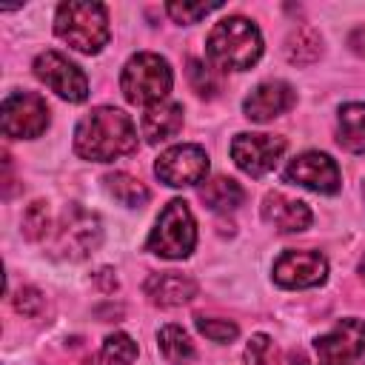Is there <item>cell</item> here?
I'll list each match as a JSON object with an SVG mask.
<instances>
[{"label":"cell","mask_w":365,"mask_h":365,"mask_svg":"<svg viewBox=\"0 0 365 365\" xmlns=\"http://www.w3.org/2000/svg\"><path fill=\"white\" fill-rule=\"evenodd\" d=\"M140 145L134 120L114 106L91 108L74 128V151L88 163H111L134 154Z\"/></svg>","instance_id":"6da1fadb"},{"label":"cell","mask_w":365,"mask_h":365,"mask_svg":"<svg viewBox=\"0 0 365 365\" xmlns=\"http://www.w3.org/2000/svg\"><path fill=\"white\" fill-rule=\"evenodd\" d=\"M205 57L220 71H245L262 57V31L242 14H228L205 37Z\"/></svg>","instance_id":"7a4b0ae2"},{"label":"cell","mask_w":365,"mask_h":365,"mask_svg":"<svg viewBox=\"0 0 365 365\" xmlns=\"http://www.w3.org/2000/svg\"><path fill=\"white\" fill-rule=\"evenodd\" d=\"M54 34L80 54H100L111 37L108 11L103 3L66 0L54 11Z\"/></svg>","instance_id":"3957f363"},{"label":"cell","mask_w":365,"mask_h":365,"mask_svg":"<svg viewBox=\"0 0 365 365\" xmlns=\"http://www.w3.org/2000/svg\"><path fill=\"white\" fill-rule=\"evenodd\" d=\"M174 74L165 57L154 51H137L120 71V91L134 106H157L171 94Z\"/></svg>","instance_id":"277c9868"},{"label":"cell","mask_w":365,"mask_h":365,"mask_svg":"<svg viewBox=\"0 0 365 365\" xmlns=\"http://www.w3.org/2000/svg\"><path fill=\"white\" fill-rule=\"evenodd\" d=\"M194 245H197V220L185 200H171L160 211L145 240V251L163 259H185L194 251Z\"/></svg>","instance_id":"5b68a950"},{"label":"cell","mask_w":365,"mask_h":365,"mask_svg":"<svg viewBox=\"0 0 365 365\" xmlns=\"http://www.w3.org/2000/svg\"><path fill=\"white\" fill-rule=\"evenodd\" d=\"M103 242V222L94 211L71 202L60 214L51 234V254L60 259H86Z\"/></svg>","instance_id":"8992f818"},{"label":"cell","mask_w":365,"mask_h":365,"mask_svg":"<svg viewBox=\"0 0 365 365\" xmlns=\"http://www.w3.org/2000/svg\"><path fill=\"white\" fill-rule=\"evenodd\" d=\"M48 103L34 91H14L0 106V131L9 140H34L48 128Z\"/></svg>","instance_id":"52a82bcc"},{"label":"cell","mask_w":365,"mask_h":365,"mask_svg":"<svg viewBox=\"0 0 365 365\" xmlns=\"http://www.w3.org/2000/svg\"><path fill=\"white\" fill-rule=\"evenodd\" d=\"M319 365H365V319L345 317L314 339Z\"/></svg>","instance_id":"ba28073f"},{"label":"cell","mask_w":365,"mask_h":365,"mask_svg":"<svg viewBox=\"0 0 365 365\" xmlns=\"http://www.w3.org/2000/svg\"><path fill=\"white\" fill-rule=\"evenodd\" d=\"M208 154L202 145L197 143H180L165 148L157 163H154V174L160 177V182L171 185V188H188V185H202L208 177Z\"/></svg>","instance_id":"9c48e42d"},{"label":"cell","mask_w":365,"mask_h":365,"mask_svg":"<svg viewBox=\"0 0 365 365\" xmlns=\"http://www.w3.org/2000/svg\"><path fill=\"white\" fill-rule=\"evenodd\" d=\"M288 143L279 134H254V131H240L231 140V160L240 171L251 177H265L279 157L285 154Z\"/></svg>","instance_id":"30bf717a"},{"label":"cell","mask_w":365,"mask_h":365,"mask_svg":"<svg viewBox=\"0 0 365 365\" xmlns=\"http://www.w3.org/2000/svg\"><path fill=\"white\" fill-rule=\"evenodd\" d=\"M34 77L68 103H83L88 97L86 71L77 63H71L68 57H63L60 51H40L34 57Z\"/></svg>","instance_id":"8fae6325"},{"label":"cell","mask_w":365,"mask_h":365,"mask_svg":"<svg viewBox=\"0 0 365 365\" xmlns=\"http://www.w3.org/2000/svg\"><path fill=\"white\" fill-rule=\"evenodd\" d=\"M282 177L294 185H302L308 191H317V194H336L342 188V174H339V165L331 154L325 151H302L297 154Z\"/></svg>","instance_id":"7c38bea8"},{"label":"cell","mask_w":365,"mask_h":365,"mask_svg":"<svg viewBox=\"0 0 365 365\" xmlns=\"http://www.w3.org/2000/svg\"><path fill=\"white\" fill-rule=\"evenodd\" d=\"M271 277L279 288L299 291V288H317L328 279V259L319 251H282L274 259Z\"/></svg>","instance_id":"4fadbf2b"},{"label":"cell","mask_w":365,"mask_h":365,"mask_svg":"<svg viewBox=\"0 0 365 365\" xmlns=\"http://www.w3.org/2000/svg\"><path fill=\"white\" fill-rule=\"evenodd\" d=\"M294 103H297V91L285 80H265L242 100V114L251 123H271L274 117L291 111Z\"/></svg>","instance_id":"5bb4252c"},{"label":"cell","mask_w":365,"mask_h":365,"mask_svg":"<svg viewBox=\"0 0 365 365\" xmlns=\"http://www.w3.org/2000/svg\"><path fill=\"white\" fill-rule=\"evenodd\" d=\"M259 214H262V220H265L271 228H277V231H282V234L305 231V228L311 225V220H314L311 208H308L302 200H294V197H288V194H282V191H268V194L262 197Z\"/></svg>","instance_id":"9a60e30c"},{"label":"cell","mask_w":365,"mask_h":365,"mask_svg":"<svg viewBox=\"0 0 365 365\" xmlns=\"http://www.w3.org/2000/svg\"><path fill=\"white\" fill-rule=\"evenodd\" d=\"M145 297L160 305V308H177V305H185L197 297V282L185 274H174V271H160V274H151L143 285Z\"/></svg>","instance_id":"2e32d148"},{"label":"cell","mask_w":365,"mask_h":365,"mask_svg":"<svg viewBox=\"0 0 365 365\" xmlns=\"http://www.w3.org/2000/svg\"><path fill=\"white\" fill-rule=\"evenodd\" d=\"M140 128H143V137H145L151 145L177 137L180 128H182V106L174 103V100H163V103H157V106H148V108L143 111Z\"/></svg>","instance_id":"e0dca14e"},{"label":"cell","mask_w":365,"mask_h":365,"mask_svg":"<svg viewBox=\"0 0 365 365\" xmlns=\"http://www.w3.org/2000/svg\"><path fill=\"white\" fill-rule=\"evenodd\" d=\"M200 200L205 202L208 211H214V214H228V211H234V208L242 205L245 191H242V185H240L237 180L220 174V177H211V180H205V182L200 185Z\"/></svg>","instance_id":"ac0fdd59"},{"label":"cell","mask_w":365,"mask_h":365,"mask_svg":"<svg viewBox=\"0 0 365 365\" xmlns=\"http://www.w3.org/2000/svg\"><path fill=\"white\" fill-rule=\"evenodd\" d=\"M336 143L351 154H365V103H345L336 114Z\"/></svg>","instance_id":"d6986e66"},{"label":"cell","mask_w":365,"mask_h":365,"mask_svg":"<svg viewBox=\"0 0 365 365\" xmlns=\"http://www.w3.org/2000/svg\"><path fill=\"white\" fill-rule=\"evenodd\" d=\"M157 348H160V354H163V359L168 365H188L197 356L188 331L182 325H177V322H168V325H163L157 331Z\"/></svg>","instance_id":"ffe728a7"},{"label":"cell","mask_w":365,"mask_h":365,"mask_svg":"<svg viewBox=\"0 0 365 365\" xmlns=\"http://www.w3.org/2000/svg\"><path fill=\"white\" fill-rule=\"evenodd\" d=\"M319 54H322V37H319V31L314 26H302V29H297V31L288 34V40H285V57H288V63H294V66H311V63L319 60Z\"/></svg>","instance_id":"44dd1931"},{"label":"cell","mask_w":365,"mask_h":365,"mask_svg":"<svg viewBox=\"0 0 365 365\" xmlns=\"http://www.w3.org/2000/svg\"><path fill=\"white\" fill-rule=\"evenodd\" d=\"M103 182H106V191H108L120 205H125V208H143V205L148 202V197H151L148 188H145L137 177H131V174H125V171L106 174Z\"/></svg>","instance_id":"7402d4cb"},{"label":"cell","mask_w":365,"mask_h":365,"mask_svg":"<svg viewBox=\"0 0 365 365\" xmlns=\"http://www.w3.org/2000/svg\"><path fill=\"white\" fill-rule=\"evenodd\" d=\"M134 359H137V342L123 331L108 334L97 351V365H131Z\"/></svg>","instance_id":"603a6c76"},{"label":"cell","mask_w":365,"mask_h":365,"mask_svg":"<svg viewBox=\"0 0 365 365\" xmlns=\"http://www.w3.org/2000/svg\"><path fill=\"white\" fill-rule=\"evenodd\" d=\"M23 237L26 240H43L51 234V214H48V202L34 200L31 205H26L23 220H20Z\"/></svg>","instance_id":"cb8c5ba5"},{"label":"cell","mask_w":365,"mask_h":365,"mask_svg":"<svg viewBox=\"0 0 365 365\" xmlns=\"http://www.w3.org/2000/svg\"><path fill=\"white\" fill-rule=\"evenodd\" d=\"M194 325H197V331H200L202 336H208L211 342H220V345H228V342H234V339L240 336V328H237V322H231V319L197 317Z\"/></svg>","instance_id":"d4e9b609"},{"label":"cell","mask_w":365,"mask_h":365,"mask_svg":"<svg viewBox=\"0 0 365 365\" xmlns=\"http://www.w3.org/2000/svg\"><path fill=\"white\" fill-rule=\"evenodd\" d=\"M220 3H165V11L174 23L180 26H191V23H200L202 17H208L211 11H217Z\"/></svg>","instance_id":"484cf974"},{"label":"cell","mask_w":365,"mask_h":365,"mask_svg":"<svg viewBox=\"0 0 365 365\" xmlns=\"http://www.w3.org/2000/svg\"><path fill=\"white\" fill-rule=\"evenodd\" d=\"M188 80H191V86H194V91L200 97H214L217 94V80H214L211 68L197 57L188 60Z\"/></svg>","instance_id":"4316f807"},{"label":"cell","mask_w":365,"mask_h":365,"mask_svg":"<svg viewBox=\"0 0 365 365\" xmlns=\"http://www.w3.org/2000/svg\"><path fill=\"white\" fill-rule=\"evenodd\" d=\"M245 365H277V354L265 334H254L245 345Z\"/></svg>","instance_id":"83f0119b"},{"label":"cell","mask_w":365,"mask_h":365,"mask_svg":"<svg viewBox=\"0 0 365 365\" xmlns=\"http://www.w3.org/2000/svg\"><path fill=\"white\" fill-rule=\"evenodd\" d=\"M14 308L23 317H37L43 311V294L37 288H31V285H23L17 291V297H14Z\"/></svg>","instance_id":"f1b7e54d"},{"label":"cell","mask_w":365,"mask_h":365,"mask_svg":"<svg viewBox=\"0 0 365 365\" xmlns=\"http://www.w3.org/2000/svg\"><path fill=\"white\" fill-rule=\"evenodd\" d=\"M348 46H351L354 54L365 57V23H359V26L351 29V34H348Z\"/></svg>","instance_id":"f546056e"},{"label":"cell","mask_w":365,"mask_h":365,"mask_svg":"<svg viewBox=\"0 0 365 365\" xmlns=\"http://www.w3.org/2000/svg\"><path fill=\"white\" fill-rule=\"evenodd\" d=\"M97 279H100V285H103V291H106V294L117 291V277H114V271H111V268H100V271H97Z\"/></svg>","instance_id":"4dcf8cb0"},{"label":"cell","mask_w":365,"mask_h":365,"mask_svg":"<svg viewBox=\"0 0 365 365\" xmlns=\"http://www.w3.org/2000/svg\"><path fill=\"white\" fill-rule=\"evenodd\" d=\"M359 271H362V277H365V259H362V265H359Z\"/></svg>","instance_id":"1f68e13d"},{"label":"cell","mask_w":365,"mask_h":365,"mask_svg":"<svg viewBox=\"0 0 365 365\" xmlns=\"http://www.w3.org/2000/svg\"><path fill=\"white\" fill-rule=\"evenodd\" d=\"M362 197H365V182H362Z\"/></svg>","instance_id":"d6a6232c"}]
</instances>
